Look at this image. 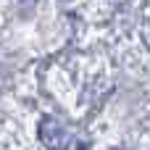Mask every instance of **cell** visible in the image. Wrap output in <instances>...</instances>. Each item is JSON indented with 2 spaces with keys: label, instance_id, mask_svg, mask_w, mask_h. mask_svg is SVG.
Masks as SVG:
<instances>
[{
  "label": "cell",
  "instance_id": "obj_1",
  "mask_svg": "<svg viewBox=\"0 0 150 150\" xmlns=\"http://www.w3.org/2000/svg\"><path fill=\"white\" fill-rule=\"evenodd\" d=\"M37 132H40V140H42V145L47 150H69V145H71V137H69L66 127L61 121L50 119V116L40 119V129Z\"/></svg>",
  "mask_w": 150,
  "mask_h": 150
},
{
  "label": "cell",
  "instance_id": "obj_2",
  "mask_svg": "<svg viewBox=\"0 0 150 150\" xmlns=\"http://www.w3.org/2000/svg\"><path fill=\"white\" fill-rule=\"evenodd\" d=\"M119 150H124V148H119Z\"/></svg>",
  "mask_w": 150,
  "mask_h": 150
}]
</instances>
